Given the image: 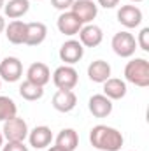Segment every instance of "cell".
<instances>
[{"label":"cell","mask_w":149,"mask_h":151,"mask_svg":"<svg viewBox=\"0 0 149 151\" xmlns=\"http://www.w3.org/2000/svg\"><path fill=\"white\" fill-rule=\"evenodd\" d=\"M47 27L40 21L27 23V34H25V44L27 46H39L46 40Z\"/></svg>","instance_id":"obj_16"},{"label":"cell","mask_w":149,"mask_h":151,"mask_svg":"<svg viewBox=\"0 0 149 151\" xmlns=\"http://www.w3.org/2000/svg\"><path fill=\"white\" fill-rule=\"evenodd\" d=\"M88 109L95 118H107L112 113V100L105 95H93L88 102Z\"/></svg>","instance_id":"obj_15"},{"label":"cell","mask_w":149,"mask_h":151,"mask_svg":"<svg viewBox=\"0 0 149 151\" xmlns=\"http://www.w3.org/2000/svg\"><path fill=\"white\" fill-rule=\"evenodd\" d=\"M70 12H74L82 25H90L98 14V7L93 0H74Z\"/></svg>","instance_id":"obj_6"},{"label":"cell","mask_w":149,"mask_h":151,"mask_svg":"<svg viewBox=\"0 0 149 151\" xmlns=\"http://www.w3.org/2000/svg\"><path fill=\"white\" fill-rule=\"evenodd\" d=\"M77 81H79V76L72 65H62L53 74V83L58 90H74Z\"/></svg>","instance_id":"obj_5"},{"label":"cell","mask_w":149,"mask_h":151,"mask_svg":"<svg viewBox=\"0 0 149 151\" xmlns=\"http://www.w3.org/2000/svg\"><path fill=\"white\" fill-rule=\"evenodd\" d=\"M25 34H27V23L14 19L9 25H5V35L7 40L12 44H25Z\"/></svg>","instance_id":"obj_19"},{"label":"cell","mask_w":149,"mask_h":151,"mask_svg":"<svg viewBox=\"0 0 149 151\" xmlns=\"http://www.w3.org/2000/svg\"><path fill=\"white\" fill-rule=\"evenodd\" d=\"M30 9V2L28 0H9L4 5V12L7 18L11 19H18L21 16H25Z\"/></svg>","instance_id":"obj_21"},{"label":"cell","mask_w":149,"mask_h":151,"mask_svg":"<svg viewBox=\"0 0 149 151\" xmlns=\"http://www.w3.org/2000/svg\"><path fill=\"white\" fill-rule=\"evenodd\" d=\"M112 49L117 56L121 58H130L135 55V49H137V40L135 37L130 34V32H117L114 37H112Z\"/></svg>","instance_id":"obj_4"},{"label":"cell","mask_w":149,"mask_h":151,"mask_svg":"<svg viewBox=\"0 0 149 151\" xmlns=\"http://www.w3.org/2000/svg\"><path fill=\"white\" fill-rule=\"evenodd\" d=\"M137 46H140L142 51H149V28H142L140 34H139V40H137Z\"/></svg>","instance_id":"obj_24"},{"label":"cell","mask_w":149,"mask_h":151,"mask_svg":"<svg viewBox=\"0 0 149 151\" xmlns=\"http://www.w3.org/2000/svg\"><path fill=\"white\" fill-rule=\"evenodd\" d=\"M47 151H63V150H60L58 146H51V148H49V150H47Z\"/></svg>","instance_id":"obj_29"},{"label":"cell","mask_w":149,"mask_h":151,"mask_svg":"<svg viewBox=\"0 0 149 151\" xmlns=\"http://www.w3.org/2000/svg\"><path fill=\"white\" fill-rule=\"evenodd\" d=\"M2 135L4 139H7V142H25V139L28 137V125L23 118L14 116L4 121Z\"/></svg>","instance_id":"obj_3"},{"label":"cell","mask_w":149,"mask_h":151,"mask_svg":"<svg viewBox=\"0 0 149 151\" xmlns=\"http://www.w3.org/2000/svg\"><path fill=\"white\" fill-rule=\"evenodd\" d=\"M56 25H58V30H60L63 35H69V37L79 34V30L84 27V25L77 19V16H75L74 12H70V11L62 12L60 18H58V21H56Z\"/></svg>","instance_id":"obj_10"},{"label":"cell","mask_w":149,"mask_h":151,"mask_svg":"<svg viewBox=\"0 0 149 151\" xmlns=\"http://www.w3.org/2000/svg\"><path fill=\"white\" fill-rule=\"evenodd\" d=\"M23 74V63L16 56H7L0 62V79L7 83H16Z\"/></svg>","instance_id":"obj_7"},{"label":"cell","mask_w":149,"mask_h":151,"mask_svg":"<svg viewBox=\"0 0 149 151\" xmlns=\"http://www.w3.org/2000/svg\"><path fill=\"white\" fill-rule=\"evenodd\" d=\"M84 55V46L79 40H67L60 47V60L65 62V65H74L77 63Z\"/></svg>","instance_id":"obj_8"},{"label":"cell","mask_w":149,"mask_h":151,"mask_svg":"<svg viewBox=\"0 0 149 151\" xmlns=\"http://www.w3.org/2000/svg\"><path fill=\"white\" fill-rule=\"evenodd\" d=\"M4 5H5V2H4V0H0V9H4Z\"/></svg>","instance_id":"obj_31"},{"label":"cell","mask_w":149,"mask_h":151,"mask_svg":"<svg viewBox=\"0 0 149 151\" xmlns=\"http://www.w3.org/2000/svg\"><path fill=\"white\" fill-rule=\"evenodd\" d=\"M90 142L95 150L100 151H119L125 139L119 130L107 127V125H97L90 132Z\"/></svg>","instance_id":"obj_1"},{"label":"cell","mask_w":149,"mask_h":151,"mask_svg":"<svg viewBox=\"0 0 149 151\" xmlns=\"http://www.w3.org/2000/svg\"><path fill=\"white\" fill-rule=\"evenodd\" d=\"M132 2H142V0H132Z\"/></svg>","instance_id":"obj_32"},{"label":"cell","mask_w":149,"mask_h":151,"mask_svg":"<svg viewBox=\"0 0 149 151\" xmlns=\"http://www.w3.org/2000/svg\"><path fill=\"white\" fill-rule=\"evenodd\" d=\"M104 95L111 100H119L126 95V83L117 77H109L104 83Z\"/></svg>","instance_id":"obj_18"},{"label":"cell","mask_w":149,"mask_h":151,"mask_svg":"<svg viewBox=\"0 0 149 151\" xmlns=\"http://www.w3.org/2000/svg\"><path fill=\"white\" fill-rule=\"evenodd\" d=\"M98 4L102 7H105V9H114L119 4V0H98Z\"/></svg>","instance_id":"obj_27"},{"label":"cell","mask_w":149,"mask_h":151,"mask_svg":"<svg viewBox=\"0 0 149 151\" xmlns=\"http://www.w3.org/2000/svg\"><path fill=\"white\" fill-rule=\"evenodd\" d=\"M19 95H21L25 100L34 102V100L42 99V95H44V88L39 86V84L30 83V81H25V83H21V86H19Z\"/></svg>","instance_id":"obj_22"},{"label":"cell","mask_w":149,"mask_h":151,"mask_svg":"<svg viewBox=\"0 0 149 151\" xmlns=\"http://www.w3.org/2000/svg\"><path fill=\"white\" fill-rule=\"evenodd\" d=\"M2 151H28L25 146V142H7L5 146H2Z\"/></svg>","instance_id":"obj_26"},{"label":"cell","mask_w":149,"mask_h":151,"mask_svg":"<svg viewBox=\"0 0 149 151\" xmlns=\"http://www.w3.org/2000/svg\"><path fill=\"white\" fill-rule=\"evenodd\" d=\"M16 113H18V107H16L14 100L9 97H0V121H7V119L14 118Z\"/></svg>","instance_id":"obj_23"},{"label":"cell","mask_w":149,"mask_h":151,"mask_svg":"<svg viewBox=\"0 0 149 151\" xmlns=\"http://www.w3.org/2000/svg\"><path fill=\"white\" fill-rule=\"evenodd\" d=\"M0 90H2V81H0Z\"/></svg>","instance_id":"obj_33"},{"label":"cell","mask_w":149,"mask_h":151,"mask_svg":"<svg viewBox=\"0 0 149 151\" xmlns=\"http://www.w3.org/2000/svg\"><path fill=\"white\" fill-rule=\"evenodd\" d=\"M79 144V135L74 128H63L56 137V146L63 151H75Z\"/></svg>","instance_id":"obj_20"},{"label":"cell","mask_w":149,"mask_h":151,"mask_svg":"<svg viewBox=\"0 0 149 151\" xmlns=\"http://www.w3.org/2000/svg\"><path fill=\"white\" fill-rule=\"evenodd\" d=\"M28 141H30V146H34L35 150H44L51 144L53 141V132L49 127L46 125H40L35 127L32 132H28Z\"/></svg>","instance_id":"obj_12"},{"label":"cell","mask_w":149,"mask_h":151,"mask_svg":"<svg viewBox=\"0 0 149 151\" xmlns=\"http://www.w3.org/2000/svg\"><path fill=\"white\" fill-rule=\"evenodd\" d=\"M88 77L93 83H105L111 77V65L105 60H95L88 67Z\"/></svg>","instance_id":"obj_17"},{"label":"cell","mask_w":149,"mask_h":151,"mask_svg":"<svg viewBox=\"0 0 149 151\" xmlns=\"http://www.w3.org/2000/svg\"><path fill=\"white\" fill-rule=\"evenodd\" d=\"M125 79L139 88L149 86V62L146 58H133L125 67Z\"/></svg>","instance_id":"obj_2"},{"label":"cell","mask_w":149,"mask_h":151,"mask_svg":"<svg viewBox=\"0 0 149 151\" xmlns=\"http://www.w3.org/2000/svg\"><path fill=\"white\" fill-rule=\"evenodd\" d=\"M104 40V32L97 25H86L79 30V42L86 47H97Z\"/></svg>","instance_id":"obj_13"},{"label":"cell","mask_w":149,"mask_h":151,"mask_svg":"<svg viewBox=\"0 0 149 151\" xmlns=\"http://www.w3.org/2000/svg\"><path fill=\"white\" fill-rule=\"evenodd\" d=\"M4 146V135H2V130H0V148Z\"/></svg>","instance_id":"obj_30"},{"label":"cell","mask_w":149,"mask_h":151,"mask_svg":"<svg viewBox=\"0 0 149 151\" xmlns=\"http://www.w3.org/2000/svg\"><path fill=\"white\" fill-rule=\"evenodd\" d=\"M77 104V97L72 90H58L53 95V107L60 113H70Z\"/></svg>","instance_id":"obj_11"},{"label":"cell","mask_w":149,"mask_h":151,"mask_svg":"<svg viewBox=\"0 0 149 151\" xmlns=\"http://www.w3.org/2000/svg\"><path fill=\"white\" fill-rule=\"evenodd\" d=\"M117 21L126 28H135L142 23V11L137 5H121L117 11Z\"/></svg>","instance_id":"obj_9"},{"label":"cell","mask_w":149,"mask_h":151,"mask_svg":"<svg viewBox=\"0 0 149 151\" xmlns=\"http://www.w3.org/2000/svg\"><path fill=\"white\" fill-rule=\"evenodd\" d=\"M51 4H53V7L54 9H58V11H67V9H70L72 7V4H74V0H51Z\"/></svg>","instance_id":"obj_25"},{"label":"cell","mask_w":149,"mask_h":151,"mask_svg":"<svg viewBox=\"0 0 149 151\" xmlns=\"http://www.w3.org/2000/svg\"><path fill=\"white\" fill-rule=\"evenodd\" d=\"M51 79V72H49V67L42 62H35L28 67L27 70V81L34 83V84H39V86H46Z\"/></svg>","instance_id":"obj_14"},{"label":"cell","mask_w":149,"mask_h":151,"mask_svg":"<svg viewBox=\"0 0 149 151\" xmlns=\"http://www.w3.org/2000/svg\"><path fill=\"white\" fill-rule=\"evenodd\" d=\"M4 30H5V19H4V18L0 16V34H2Z\"/></svg>","instance_id":"obj_28"}]
</instances>
